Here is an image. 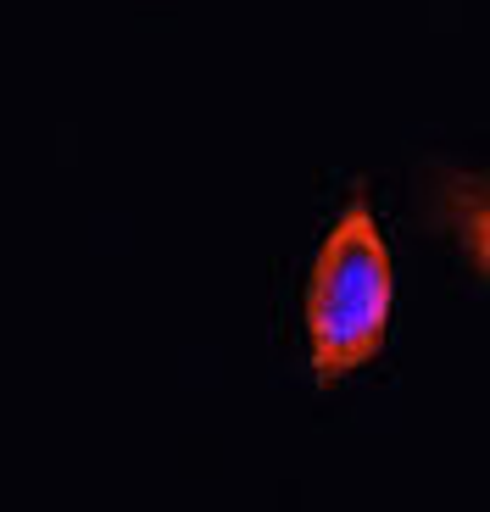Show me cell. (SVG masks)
<instances>
[{"label": "cell", "instance_id": "obj_1", "mask_svg": "<svg viewBox=\"0 0 490 512\" xmlns=\"http://www.w3.org/2000/svg\"><path fill=\"white\" fill-rule=\"evenodd\" d=\"M390 245L379 234V218L362 195H351L335 229L323 234L318 262L307 284V346H312V379L335 384L346 373L368 368L385 351L390 334Z\"/></svg>", "mask_w": 490, "mask_h": 512}, {"label": "cell", "instance_id": "obj_2", "mask_svg": "<svg viewBox=\"0 0 490 512\" xmlns=\"http://www.w3.org/2000/svg\"><path fill=\"white\" fill-rule=\"evenodd\" d=\"M440 218L490 284V179H452L440 190Z\"/></svg>", "mask_w": 490, "mask_h": 512}]
</instances>
